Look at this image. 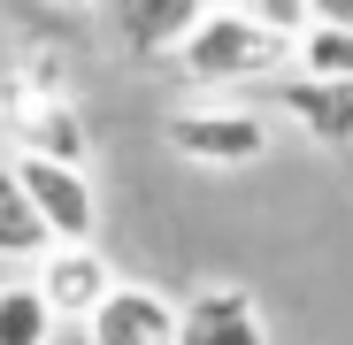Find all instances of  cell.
Segmentation results:
<instances>
[{"label":"cell","instance_id":"1","mask_svg":"<svg viewBox=\"0 0 353 345\" xmlns=\"http://www.w3.org/2000/svg\"><path fill=\"white\" fill-rule=\"evenodd\" d=\"M292 46H300V31H276L246 8H208V23L176 46V62L192 85H254L292 62Z\"/></svg>","mask_w":353,"mask_h":345},{"label":"cell","instance_id":"2","mask_svg":"<svg viewBox=\"0 0 353 345\" xmlns=\"http://www.w3.org/2000/svg\"><path fill=\"white\" fill-rule=\"evenodd\" d=\"M0 107H8V123L23 138V154H54V161H85V123H77V100L62 85V70L46 62H23L8 77V92H0Z\"/></svg>","mask_w":353,"mask_h":345},{"label":"cell","instance_id":"3","mask_svg":"<svg viewBox=\"0 0 353 345\" xmlns=\"http://www.w3.org/2000/svg\"><path fill=\"white\" fill-rule=\"evenodd\" d=\"M169 154H185L200 169H246L269 154V123L261 115H230V107H176L161 123Z\"/></svg>","mask_w":353,"mask_h":345},{"label":"cell","instance_id":"4","mask_svg":"<svg viewBox=\"0 0 353 345\" xmlns=\"http://www.w3.org/2000/svg\"><path fill=\"white\" fill-rule=\"evenodd\" d=\"M16 177H23V192L39 200L46 230H54L62 246H92V230H100V192H92V177H85V161L23 154V161H16Z\"/></svg>","mask_w":353,"mask_h":345},{"label":"cell","instance_id":"5","mask_svg":"<svg viewBox=\"0 0 353 345\" xmlns=\"http://www.w3.org/2000/svg\"><path fill=\"white\" fill-rule=\"evenodd\" d=\"M85 330H92V345H185V307H169L146 284H115Z\"/></svg>","mask_w":353,"mask_h":345},{"label":"cell","instance_id":"6","mask_svg":"<svg viewBox=\"0 0 353 345\" xmlns=\"http://www.w3.org/2000/svg\"><path fill=\"white\" fill-rule=\"evenodd\" d=\"M215 0H108V23L115 39H123L139 62H154V54H176L200 23H208Z\"/></svg>","mask_w":353,"mask_h":345},{"label":"cell","instance_id":"7","mask_svg":"<svg viewBox=\"0 0 353 345\" xmlns=\"http://www.w3.org/2000/svg\"><path fill=\"white\" fill-rule=\"evenodd\" d=\"M39 292L62 322H92V307L115 292V269L100 261V246H54L39 269Z\"/></svg>","mask_w":353,"mask_h":345},{"label":"cell","instance_id":"8","mask_svg":"<svg viewBox=\"0 0 353 345\" xmlns=\"http://www.w3.org/2000/svg\"><path fill=\"white\" fill-rule=\"evenodd\" d=\"M185 345H269V315L246 284H208L185 307Z\"/></svg>","mask_w":353,"mask_h":345},{"label":"cell","instance_id":"9","mask_svg":"<svg viewBox=\"0 0 353 345\" xmlns=\"http://www.w3.org/2000/svg\"><path fill=\"white\" fill-rule=\"evenodd\" d=\"M276 107L300 123L315 146H353V85H330V77H292L276 85Z\"/></svg>","mask_w":353,"mask_h":345},{"label":"cell","instance_id":"10","mask_svg":"<svg viewBox=\"0 0 353 345\" xmlns=\"http://www.w3.org/2000/svg\"><path fill=\"white\" fill-rule=\"evenodd\" d=\"M54 246V230H46V215H39V200L23 192V177H16V161L0 169V261H46Z\"/></svg>","mask_w":353,"mask_h":345},{"label":"cell","instance_id":"11","mask_svg":"<svg viewBox=\"0 0 353 345\" xmlns=\"http://www.w3.org/2000/svg\"><path fill=\"white\" fill-rule=\"evenodd\" d=\"M300 77H330V85H353V23H307L300 46H292Z\"/></svg>","mask_w":353,"mask_h":345},{"label":"cell","instance_id":"12","mask_svg":"<svg viewBox=\"0 0 353 345\" xmlns=\"http://www.w3.org/2000/svg\"><path fill=\"white\" fill-rule=\"evenodd\" d=\"M54 322H62V315L46 307L39 284H16V292H0V345H46V337H54Z\"/></svg>","mask_w":353,"mask_h":345},{"label":"cell","instance_id":"13","mask_svg":"<svg viewBox=\"0 0 353 345\" xmlns=\"http://www.w3.org/2000/svg\"><path fill=\"white\" fill-rule=\"evenodd\" d=\"M230 8H246V16H261V23H276V31H307V23H315L307 0H230Z\"/></svg>","mask_w":353,"mask_h":345},{"label":"cell","instance_id":"14","mask_svg":"<svg viewBox=\"0 0 353 345\" xmlns=\"http://www.w3.org/2000/svg\"><path fill=\"white\" fill-rule=\"evenodd\" d=\"M315 23H353V0H307Z\"/></svg>","mask_w":353,"mask_h":345},{"label":"cell","instance_id":"15","mask_svg":"<svg viewBox=\"0 0 353 345\" xmlns=\"http://www.w3.org/2000/svg\"><path fill=\"white\" fill-rule=\"evenodd\" d=\"M46 345H92V330H54Z\"/></svg>","mask_w":353,"mask_h":345},{"label":"cell","instance_id":"16","mask_svg":"<svg viewBox=\"0 0 353 345\" xmlns=\"http://www.w3.org/2000/svg\"><path fill=\"white\" fill-rule=\"evenodd\" d=\"M54 8H92V0H54Z\"/></svg>","mask_w":353,"mask_h":345}]
</instances>
